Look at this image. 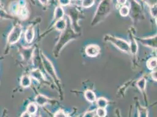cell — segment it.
Returning a JSON list of instances; mask_svg holds the SVG:
<instances>
[{
  "label": "cell",
  "instance_id": "6",
  "mask_svg": "<svg viewBox=\"0 0 157 117\" xmlns=\"http://www.w3.org/2000/svg\"><path fill=\"white\" fill-rule=\"evenodd\" d=\"M34 38V30L33 26L28 27L25 34V39L28 43H31Z\"/></svg>",
  "mask_w": 157,
  "mask_h": 117
},
{
  "label": "cell",
  "instance_id": "31",
  "mask_svg": "<svg viewBox=\"0 0 157 117\" xmlns=\"http://www.w3.org/2000/svg\"><path fill=\"white\" fill-rule=\"evenodd\" d=\"M118 3L120 5H124L126 2H127V0H117Z\"/></svg>",
  "mask_w": 157,
  "mask_h": 117
},
{
  "label": "cell",
  "instance_id": "24",
  "mask_svg": "<svg viewBox=\"0 0 157 117\" xmlns=\"http://www.w3.org/2000/svg\"><path fill=\"white\" fill-rule=\"evenodd\" d=\"M151 13L153 17H157V4H155L151 8Z\"/></svg>",
  "mask_w": 157,
  "mask_h": 117
},
{
  "label": "cell",
  "instance_id": "8",
  "mask_svg": "<svg viewBox=\"0 0 157 117\" xmlns=\"http://www.w3.org/2000/svg\"><path fill=\"white\" fill-rule=\"evenodd\" d=\"M85 98L90 103H93L96 100V96L95 93L92 90H87L85 92Z\"/></svg>",
  "mask_w": 157,
  "mask_h": 117
},
{
  "label": "cell",
  "instance_id": "4",
  "mask_svg": "<svg viewBox=\"0 0 157 117\" xmlns=\"http://www.w3.org/2000/svg\"><path fill=\"white\" fill-rule=\"evenodd\" d=\"M86 53L88 56L96 57L100 51V47L97 45H90L86 48Z\"/></svg>",
  "mask_w": 157,
  "mask_h": 117
},
{
  "label": "cell",
  "instance_id": "32",
  "mask_svg": "<svg viewBox=\"0 0 157 117\" xmlns=\"http://www.w3.org/2000/svg\"><path fill=\"white\" fill-rule=\"evenodd\" d=\"M33 117H39V116H38V115H35Z\"/></svg>",
  "mask_w": 157,
  "mask_h": 117
},
{
  "label": "cell",
  "instance_id": "12",
  "mask_svg": "<svg viewBox=\"0 0 157 117\" xmlns=\"http://www.w3.org/2000/svg\"><path fill=\"white\" fill-rule=\"evenodd\" d=\"M97 105L98 108H106L108 105V101L105 97L98 98L97 100Z\"/></svg>",
  "mask_w": 157,
  "mask_h": 117
},
{
  "label": "cell",
  "instance_id": "3",
  "mask_svg": "<svg viewBox=\"0 0 157 117\" xmlns=\"http://www.w3.org/2000/svg\"><path fill=\"white\" fill-rule=\"evenodd\" d=\"M42 60H43V64L44 65V67L46 69L47 72L49 73V75H51L52 77L55 78H57V76L56 74V73L55 72L52 63H51V62L48 60V58L44 55H42Z\"/></svg>",
  "mask_w": 157,
  "mask_h": 117
},
{
  "label": "cell",
  "instance_id": "13",
  "mask_svg": "<svg viewBox=\"0 0 157 117\" xmlns=\"http://www.w3.org/2000/svg\"><path fill=\"white\" fill-rule=\"evenodd\" d=\"M38 110V107L33 103L28 104L26 108V112H28L31 115H34Z\"/></svg>",
  "mask_w": 157,
  "mask_h": 117
},
{
  "label": "cell",
  "instance_id": "7",
  "mask_svg": "<svg viewBox=\"0 0 157 117\" xmlns=\"http://www.w3.org/2000/svg\"><path fill=\"white\" fill-rule=\"evenodd\" d=\"M49 99L45 96L39 94L35 98V101L39 106H44L48 103Z\"/></svg>",
  "mask_w": 157,
  "mask_h": 117
},
{
  "label": "cell",
  "instance_id": "11",
  "mask_svg": "<svg viewBox=\"0 0 157 117\" xmlns=\"http://www.w3.org/2000/svg\"><path fill=\"white\" fill-rule=\"evenodd\" d=\"M31 78L28 76H23L21 79V85L23 87H28L31 85Z\"/></svg>",
  "mask_w": 157,
  "mask_h": 117
},
{
  "label": "cell",
  "instance_id": "21",
  "mask_svg": "<svg viewBox=\"0 0 157 117\" xmlns=\"http://www.w3.org/2000/svg\"><path fill=\"white\" fill-rule=\"evenodd\" d=\"M24 58L25 60H28L31 58V56L32 55V51H31V49H25V51L22 53Z\"/></svg>",
  "mask_w": 157,
  "mask_h": 117
},
{
  "label": "cell",
  "instance_id": "9",
  "mask_svg": "<svg viewBox=\"0 0 157 117\" xmlns=\"http://www.w3.org/2000/svg\"><path fill=\"white\" fill-rule=\"evenodd\" d=\"M66 21L63 19H60V20H58V21L55 24V28L57 30L59 31H62L65 29L66 27Z\"/></svg>",
  "mask_w": 157,
  "mask_h": 117
},
{
  "label": "cell",
  "instance_id": "26",
  "mask_svg": "<svg viewBox=\"0 0 157 117\" xmlns=\"http://www.w3.org/2000/svg\"><path fill=\"white\" fill-rule=\"evenodd\" d=\"M58 1L59 4L62 6H68L71 2V0H58Z\"/></svg>",
  "mask_w": 157,
  "mask_h": 117
},
{
  "label": "cell",
  "instance_id": "16",
  "mask_svg": "<svg viewBox=\"0 0 157 117\" xmlns=\"http://www.w3.org/2000/svg\"><path fill=\"white\" fill-rule=\"evenodd\" d=\"M147 67L150 70H154L157 67V58H151L147 62Z\"/></svg>",
  "mask_w": 157,
  "mask_h": 117
},
{
  "label": "cell",
  "instance_id": "18",
  "mask_svg": "<svg viewBox=\"0 0 157 117\" xmlns=\"http://www.w3.org/2000/svg\"><path fill=\"white\" fill-rule=\"evenodd\" d=\"M96 113L98 117H105L107 115V111L105 108H98L96 110Z\"/></svg>",
  "mask_w": 157,
  "mask_h": 117
},
{
  "label": "cell",
  "instance_id": "30",
  "mask_svg": "<svg viewBox=\"0 0 157 117\" xmlns=\"http://www.w3.org/2000/svg\"><path fill=\"white\" fill-rule=\"evenodd\" d=\"M39 2L44 6H46L48 3V0H39Z\"/></svg>",
  "mask_w": 157,
  "mask_h": 117
},
{
  "label": "cell",
  "instance_id": "25",
  "mask_svg": "<svg viewBox=\"0 0 157 117\" xmlns=\"http://www.w3.org/2000/svg\"><path fill=\"white\" fill-rule=\"evenodd\" d=\"M96 112L94 111H90L86 112L83 117H95Z\"/></svg>",
  "mask_w": 157,
  "mask_h": 117
},
{
  "label": "cell",
  "instance_id": "20",
  "mask_svg": "<svg viewBox=\"0 0 157 117\" xmlns=\"http://www.w3.org/2000/svg\"><path fill=\"white\" fill-rule=\"evenodd\" d=\"M120 13L123 17H127L129 13V8L127 6H123L120 10Z\"/></svg>",
  "mask_w": 157,
  "mask_h": 117
},
{
  "label": "cell",
  "instance_id": "10",
  "mask_svg": "<svg viewBox=\"0 0 157 117\" xmlns=\"http://www.w3.org/2000/svg\"><path fill=\"white\" fill-rule=\"evenodd\" d=\"M63 15H64L63 9L60 6L56 7L55 11V18L57 20L62 19Z\"/></svg>",
  "mask_w": 157,
  "mask_h": 117
},
{
  "label": "cell",
  "instance_id": "19",
  "mask_svg": "<svg viewBox=\"0 0 157 117\" xmlns=\"http://www.w3.org/2000/svg\"><path fill=\"white\" fill-rule=\"evenodd\" d=\"M94 3V0H83L82 7L84 8H89L92 7Z\"/></svg>",
  "mask_w": 157,
  "mask_h": 117
},
{
  "label": "cell",
  "instance_id": "23",
  "mask_svg": "<svg viewBox=\"0 0 157 117\" xmlns=\"http://www.w3.org/2000/svg\"><path fill=\"white\" fill-rule=\"evenodd\" d=\"M54 117H66V115L63 111L60 110L55 114Z\"/></svg>",
  "mask_w": 157,
  "mask_h": 117
},
{
  "label": "cell",
  "instance_id": "29",
  "mask_svg": "<svg viewBox=\"0 0 157 117\" xmlns=\"http://www.w3.org/2000/svg\"><path fill=\"white\" fill-rule=\"evenodd\" d=\"M21 117H31V115L29 114L28 112H24L22 114Z\"/></svg>",
  "mask_w": 157,
  "mask_h": 117
},
{
  "label": "cell",
  "instance_id": "5",
  "mask_svg": "<svg viewBox=\"0 0 157 117\" xmlns=\"http://www.w3.org/2000/svg\"><path fill=\"white\" fill-rule=\"evenodd\" d=\"M141 42L144 45L148 46L153 48H157V36L150 38L141 39Z\"/></svg>",
  "mask_w": 157,
  "mask_h": 117
},
{
  "label": "cell",
  "instance_id": "27",
  "mask_svg": "<svg viewBox=\"0 0 157 117\" xmlns=\"http://www.w3.org/2000/svg\"><path fill=\"white\" fill-rule=\"evenodd\" d=\"M0 18H10V16L8 15L2 9H0Z\"/></svg>",
  "mask_w": 157,
  "mask_h": 117
},
{
  "label": "cell",
  "instance_id": "17",
  "mask_svg": "<svg viewBox=\"0 0 157 117\" xmlns=\"http://www.w3.org/2000/svg\"><path fill=\"white\" fill-rule=\"evenodd\" d=\"M137 85L141 91H144L146 87V80L144 78H141L138 81Z\"/></svg>",
  "mask_w": 157,
  "mask_h": 117
},
{
  "label": "cell",
  "instance_id": "15",
  "mask_svg": "<svg viewBox=\"0 0 157 117\" xmlns=\"http://www.w3.org/2000/svg\"><path fill=\"white\" fill-rule=\"evenodd\" d=\"M130 45V51H131L132 55H136L138 51V45L135 39H131Z\"/></svg>",
  "mask_w": 157,
  "mask_h": 117
},
{
  "label": "cell",
  "instance_id": "1",
  "mask_svg": "<svg viewBox=\"0 0 157 117\" xmlns=\"http://www.w3.org/2000/svg\"><path fill=\"white\" fill-rule=\"evenodd\" d=\"M105 39L111 42L113 44H114V45L116 46L121 51L125 52H130L129 43L124 40L113 37L111 35H107Z\"/></svg>",
  "mask_w": 157,
  "mask_h": 117
},
{
  "label": "cell",
  "instance_id": "28",
  "mask_svg": "<svg viewBox=\"0 0 157 117\" xmlns=\"http://www.w3.org/2000/svg\"><path fill=\"white\" fill-rule=\"evenodd\" d=\"M151 76H152V78H153L155 81H157V72L156 71H154L152 73Z\"/></svg>",
  "mask_w": 157,
  "mask_h": 117
},
{
  "label": "cell",
  "instance_id": "2",
  "mask_svg": "<svg viewBox=\"0 0 157 117\" xmlns=\"http://www.w3.org/2000/svg\"><path fill=\"white\" fill-rule=\"evenodd\" d=\"M21 33H22L21 26L20 25L14 26L8 36V43L11 45L17 43L21 38Z\"/></svg>",
  "mask_w": 157,
  "mask_h": 117
},
{
  "label": "cell",
  "instance_id": "14",
  "mask_svg": "<svg viewBox=\"0 0 157 117\" xmlns=\"http://www.w3.org/2000/svg\"><path fill=\"white\" fill-rule=\"evenodd\" d=\"M31 76L33 78L38 80V81H41L44 79V76L42 73L40 72L39 69H35L31 72Z\"/></svg>",
  "mask_w": 157,
  "mask_h": 117
},
{
  "label": "cell",
  "instance_id": "22",
  "mask_svg": "<svg viewBox=\"0 0 157 117\" xmlns=\"http://www.w3.org/2000/svg\"><path fill=\"white\" fill-rule=\"evenodd\" d=\"M139 117H148V111L146 108H141L139 110Z\"/></svg>",
  "mask_w": 157,
  "mask_h": 117
}]
</instances>
